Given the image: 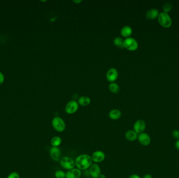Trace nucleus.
Wrapping results in <instances>:
<instances>
[{
  "label": "nucleus",
  "mask_w": 179,
  "mask_h": 178,
  "mask_svg": "<svg viewBox=\"0 0 179 178\" xmlns=\"http://www.w3.org/2000/svg\"><path fill=\"white\" fill-rule=\"evenodd\" d=\"M91 156L88 154H81L75 160V166L81 171L85 170L90 168L93 164Z\"/></svg>",
  "instance_id": "1"
},
{
  "label": "nucleus",
  "mask_w": 179,
  "mask_h": 178,
  "mask_svg": "<svg viewBox=\"0 0 179 178\" xmlns=\"http://www.w3.org/2000/svg\"><path fill=\"white\" fill-rule=\"evenodd\" d=\"M51 124L54 130L59 133L64 132L66 128L65 121L59 117H56L53 118Z\"/></svg>",
  "instance_id": "2"
},
{
  "label": "nucleus",
  "mask_w": 179,
  "mask_h": 178,
  "mask_svg": "<svg viewBox=\"0 0 179 178\" xmlns=\"http://www.w3.org/2000/svg\"><path fill=\"white\" fill-rule=\"evenodd\" d=\"M60 163L63 168L68 170L75 168V160L73 159L72 158L68 156H65L61 158L60 160Z\"/></svg>",
  "instance_id": "3"
},
{
  "label": "nucleus",
  "mask_w": 179,
  "mask_h": 178,
  "mask_svg": "<svg viewBox=\"0 0 179 178\" xmlns=\"http://www.w3.org/2000/svg\"><path fill=\"white\" fill-rule=\"evenodd\" d=\"M159 24L165 28H169L172 25V19L167 13H161L158 17Z\"/></svg>",
  "instance_id": "4"
},
{
  "label": "nucleus",
  "mask_w": 179,
  "mask_h": 178,
  "mask_svg": "<svg viewBox=\"0 0 179 178\" xmlns=\"http://www.w3.org/2000/svg\"><path fill=\"white\" fill-rule=\"evenodd\" d=\"M123 47L129 51H135L138 47V43L135 39L129 37L124 40Z\"/></svg>",
  "instance_id": "5"
},
{
  "label": "nucleus",
  "mask_w": 179,
  "mask_h": 178,
  "mask_svg": "<svg viewBox=\"0 0 179 178\" xmlns=\"http://www.w3.org/2000/svg\"><path fill=\"white\" fill-rule=\"evenodd\" d=\"M79 104L75 100H71L68 102L65 107V111L69 115H72L78 111Z\"/></svg>",
  "instance_id": "6"
},
{
  "label": "nucleus",
  "mask_w": 179,
  "mask_h": 178,
  "mask_svg": "<svg viewBox=\"0 0 179 178\" xmlns=\"http://www.w3.org/2000/svg\"><path fill=\"white\" fill-rule=\"evenodd\" d=\"M92 159L95 163H101L105 159V154L101 150H97L92 154Z\"/></svg>",
  "instance_id": "7"
},
{
  "label": "nucleus",
  "mask_w": 179,
  "mask_h": 178,
  "mask_svg": "<svg viewBox=\"0 0 179 178\" xmlns=\"http://www.w3.org/2000/svg\"><path fill=\"white\" fill-rule=\"evenodd\" d=\"M139 143L144 146H147L151 143V138L149 134L145 132L139 134L137 138Z\"/></svg>",
  "instance_id": "8"
},
{
  "label": "nucleus",
  "mask_w": 179,
  "mask_h": 178,
  "mask_svg": "<svg viewBox=\"0 0 179 178\" xmlns=\"http://www.w3.org/2000/svg\"><path fill=\"white\" fill-rule=\"evenodd\" d=\"M146 128V124L145 121L143 120L139 119L137 120L133 126L134 131L136 132L137 133L139 134L143 133L145 131Z\"/></svg>",
  "instance_id": "9"
},
{
  "label": "nucleus",
  "mask_w": 179,
  "mask_h": 178,
  "mask_svg": "<svg viewBox=\"0 0 179 178\" xmlns=\"http://www.w3.org/2000/svg\"><path fill=\"white\" fill-rule=\"evenodd\" d=\"M51 158L55 162H59L61 159V152L58 147H52L49 150Z\"/></svg>",
  "instance_id": "10"
},
{
  "label": "nucleus",
  "mask_w": 179,
  "mask_h": 178,
  "mask_svg": "<svg viewBox=\"0 0 179 178\" xmlns=\"http://www.w3.org/2000/svg\"><path fill=\"white\" fill-rule=\"evenodd\" d=\"M89 173L92 178H99L101 174V168L97 163H93L90 167Z\"/></svg>",
  "instance_id": "11"
},
{
  "label": "nucleus",
  "mask_w": 179,
  "mask_h": 178,
  "mask_svg": "<svg viewBox=\"0 0 179 178\" xmlns=\"http://www.w3.org/2000/svg\"><path fill=\"white\" fill-rule=\"evenodd\" d=\"M106 76L108 81L113 83L118 79V70L115 68H111L109 69L107 72Z\"/></svg>",
  "instance_id": "12"
},
{
  "label": "nucleus",
  "mask_w": 179,
  "mask_h": 178,
  "mask_svg": "<svg viewBox=\"0 0 179 178\" xmlns=\"http://www.w3.org/2000/svg\"><path fill=\"white\" fill-rule=\"evenodd\" d=\"M81 176V171L78 168H73L66 173L65 178H80Z\"/></svg>",
  "instance_id": "13"
},
{
  "label": "nucleus",
  "mask_w": 179,
  "mask_h": 178,
  "mask_svg": "<svg viewBox=\"0 0 179 178\" xmlns=\"http://www.w3.org/2000/svg\"><path fill=\"white\" fill-rule=\"evenodd\" d=\"M138 135V134L134 130H128L125 133V139L129 142H134L137 139Z\"/></svg>",
  "instance_id": "14"
},
{
  "label": "nucleus",
  "mask_w": 179,
  "mask_h": 178,
  "mask_svg": "<svg viewBox=\"0 0 179 178\" xmlns=\"http://www.w3.org/2000/svg\"><path fill=\"white\" fill-rule=\"evenodd\" d=\"M108 116L113 120H116L121 117V112L119 110L115 109L111 110L108 114Z\"/></svg>",
  "instance_id": "15"
},
{
  "label": "nucleus",
  "mask_w": 179,
  "mask_h": 178,
  "mask_svg": "<svg viewBox=\"0 0 179 178\" xmlns=\"http://www.w3.org/2000/svg\"><path fill=\"white\" fill-rule=\"evenodd\" d=\"M159 15V14L158 11L157 9H149V11H148L146 14V16L148 19L152 20V19H156L158 17Z\"/></svg>",
  "instance_id": "16"
},
{
  "label": "nucleus",
  "mask_w": 179,
  "mask_h": 178,
  "mask_svg": "<svg viewBox=\"0 0 179 178\" xmlns=\"http://www.w3.org/2000/svg\"><path fill=\"white\" fill-rule=\"evenodd\" d=\"M132 29L130 26H125L121 28V33L124 37L129 38L132 34Z\"/></svg>",
  "instance_id": "17"
},
{
  "label": "nucleus",
  "mask_w": 179,
  "mask_h": 178,
  "mask_svg": "<svg viewBox=\"0 0 179 178\" xmlns=\"http://www.w3.org/2000/svg\"><path fill=\"white\" fill-rule=\"evenodd\" d=\"M78 103L79 105H80L83 107H86L89 105L91 103V99L89 97L83 96L79 98Z\"/></svg>",
  "instance_id": "18"
},
{
  "label": "nucleus",
  "mask_w": 179,
  "mask_h": 178,
  "mask_svg": "<svg viewBox=\"0 0 179 178\" xmlns=\"http://www.w3.org/2000/svg\"><path fill=\"white\" fill-rule=\"evenodd\" d=\"M51 145L52 147H59L61 144L62 139L61 137L55 136L52 137L51 141Z\"/></svg>",
  "instance_id": "19"
},
{
  "label": "nucleus",
  "mask_w": 179,
  "mask_h": 178,
  "mask_svg": "<svg viewBox=\"0 0 179 178\" xmlns=\"http://www.w3.org/2000/svg\"><path fill=\"white\" fill-rule=\"evenodd\" d=\"M108 88L110 91L114 94H117L119 91V86L115 83H111Z\"/></svg>",
  "instance_id": "20"
},
{
  "label": "nucleus",
  "mask_w": 179,
  "mask_h": 178,
  "mask_svg": "<svg viewBox=\"0 0 179 178\" xmlns=\"http://www.w3.org/2000/svg\"><path fill=\"white\" fill-rule=\"evenodd\" d=\"M114 45L118 47H123L124 40L121 37H116L113 40Z\"/></svg>",
  "instance_id": "21"
},
{
  "label": "nucleus",
  "mask_w": 179,
  "mask_h": 178,
  "mask_svg": "<svg viewBox=\"0 0 179 178\" xmlns=\"http://www.w3.org/2000/svg\"><path fill=\"white\" fill-rule=\"evenodd\" d=\"M65 173L64 171L58 170L54 173V176L56 178H65Z\"/></svg>",
  "instance_id": "22"
},
{
  "label": "nucleus",
  "mask_w": 179,
  "mask_h": 178,
  "mask_svg": "<svg viewBox=\"0 0 179 178\" xmlns=\"http://www.w3.org/2000/svg\"><path fill=\"white\" fill-rule=\"evenodd\" d=\"M171 4L169 3H166L164 4V5L163 6V9L164 11V13H167L171 10L172 9Z\"/></svg>",
  "instance_id": "23"
},
{
  "label": "nucleus",
  "mask_w": 179,
  "mask_h": 178,
  "mask_svg": "<svg viewBox=\"0 0 179 178\" xmlns=\"http://www.w3.org/2000/svg\"><path fill=\"white\" fill-rule=\"evenodd\" d=\"M6 178H21L19 176V174L16 172H12L9 173V175L7 176Z\"/></svg>",
  "instance_id": "24"
},
{
  "label": "nucleus",
  "mask_w": 179,
  "mask_h": 178,
  "mask_svg": "<svg viewBox=\"0 0 179 178\" xmlns=\"http://www.w3.org/2000/svg\"><path fill=\"white\" fill-rule=\"evenodd\" d=\"M172 136L174 137V139H176L177 140L179 139V131L177 130H174L173 131V132L172 133Z\"/></svg>",
  "instance_id": "25"
},
{
  "label": "nucleus",
  "mask_w": 179,
  "mask_h": 178,
  "mask_svg": "<svg viewBox=\"0 0 179 178\" xmlns=\"http://www.w3.org/2000/svg\"><path fill=\"white\" fill-rule=\"evenodd\" d=\"M4 79H5V78H4V75L2 73L0 72V85L3 83Z\"/></svg>",
  "instance_id": "26"
},
{
  "label": "nucleus",
  "mask_w": 179,
  "mask_h": 178,
  "mask_svg": "<svg viewBox=\"0 0 179 178\" xmlns=\"http://www.w3.org/2000/svg\"><path fill=\"white\" fill-rule=\"evenodd\" d=\"M129 178H141V177L138 174H132L129 176Z\"/></svg>",
  "instance_id": "27"
},
{
  "label": "nucleus",
  "mask_w": 179,
  "mask_h": 178,
  "mask_svg": "<svg viewBox=\"0 0 179 178\" xmlns=\"http://www.w3.org/2000/svg\"><path fill=\"white\" fill-rule=\"evenodd\" d=\"M175 149L179 151V139L176 141L175 143Z\"/></svg>",
  "instance_id": "28"
},
{
  "label": "nucleus",
  "mask_w": 179,
  "mask_h": 178,
  "mask_svg": "<svg viewBox=\"0 0 179 178\" xmlns=\"http://www.w3.org/2000/svg\"><path fill=\"white\" fill-rule=\"evenodd\" d=\"M142 178H153L150 174H146L143 176Z\"/></svg>",
  "instance_id": "29"
},
{
  "label": "nucleus",
  "mask_w": 179,
  "mask_h": 178,
  "mask_svg": "<svg viewBox=\"0 0 179 178\" xmlns=\"http://www.w3.org/2000/svg\"><path fill=\"white\" fill-rule=\"evenodd\" d=\"M99 178H106V176H105V175L104 174L101 173V174L100 175Z\"/></svg>",
  "instance_id": "30"
},
{
  "label": "nucleus",
  "mask_w": 179,
  "mask_h": 178,
  "mask_svg": "<svg viewBox=\"0 0 179 178\" xmlns=\"http://www.w3.org/2000/svg\"><path fill=\"white\" fill-rule=\"evenodd\" d=\"M73 2H75V3H76L77 4H79V3H80L82 2V1H81V0H79V1H73Z\"/></svg>",
  "instance_id": "31"
}]
</instances>
